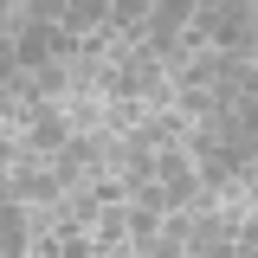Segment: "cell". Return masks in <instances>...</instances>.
<instances>
[{"mask_svg": "<svg viewBox=\"0 0 258 258\" xmlns=\"http://www.w3.org/2000/svg\"><path fill=\"white\" fill-rule=\"evenodd\" d=\"M71 129L78 136H110V97H71Z\"/></svg>", "mask_w": 258, "mask_h": 258, "instance_id": "3957f363", "label": "cell"}, {"mask_svg": "<svg viewBox=\"0 0 258 258\" xmlns=\"http://www.w3.org/2000/svg\"><path fill=\"white\" fill-rule=\"evenodd\" d=\"M58 32H71V39H97V32H110V0H64Z\"/></svg>", "mask_w": 258, "mask_h": 258, "instance_id": "7a4b0ae2", "label": "cell"}, {"mask_svg": "<svg viewBox=\"0 0 258 258\" xmlns=\"http://www.w3.org/2000/svg\"><path fill=\"white\" fill-rule=\"evenodd\" d=\"M58 213L64 226H78V232H97V213H103V200H97V187H71L58 200Z\"/></svg>", "mask_w": 258, "mask_h": 258, "instance_id": "277c9868", "label": "cell"}, {"mask_svg": "<svg viewBox=\"0 0 258 258\" xmlns=\"http://www.w3.org/2000/svg\"><path fill=\"white\" fill-rule=\"evenodd\" d=\"M78 142V129H71V110L64 103H32L26 110V149L39 161H52L58 149H71Z\"/></svg>", "mask_w": 258, "mask_h": 258, "instance_id": "6da1fadb", "label": "cell"}, {"mask_svg": "<svg viewBox=\"0 0 258 258\" xmlns=\"http://www.w3.org/2000/svg\"><path fill=\"white\" fill-rule=\"evenodd\" d=\"M161 226H168V213H155V207H136V200H129V245H142V239H155Z\"/></svg>", "mask_w": 258, "mask_h": 258, "instance_id": "52a82bcc", "label": "cell"}, {"mask_svg": "<svg viewBox=\"0 0 258 258\" xmlns=\"http://www.w3.org/2000/svg\"><path fill=\"white\" fill-rule=\"evenodd\" d=\"M97 245H103V252H110V245H129V200L97 213Z\"/></svg>", "mask_w": 258, "mask_h": 258, "instance_id": "8992f818", "label": "cell"}, {"mask_svg": "<svg viewBox=\"0 0 258 258\" xmlns=\"http://www.w3.org/2000/svg\"><path fill=\"white\" fill-rule=\"evenodd\" d=\"M103 258H142V252H136V245H110Z\"/></svg>", "mask_w": 258, "mask_h": 258, "instance_id": "9c48e42d", "label": "cell"}, {"mask_svg": "<svg viewBox=\"0 0 258 258\" xmlns=\"http://www.w3.org/2000/svg\"><path fill=\"white\" fill-rule=\"evenodd\" d=\"M136 252H142V258H187V239H174V232H155V239H142Z\"/></svg>", "mask_w": 258, "mask_h": 258, "instance_id": "ba28073f", "label": "cell"}, {"mask_svg": "<svg viewBox=\"0 0 258 258\" xmlns=\"http://www.w3.org/2000/svg\"><path fill=\"white\" fill-rule=\"evenodd\" d=\"M149 123V103L142 97H110V136H136Z\"/></svg>", "mask_w": 258, "mask_h": 258, "instance_id": "5b68a950", "label": "cell"}]
</instances>
